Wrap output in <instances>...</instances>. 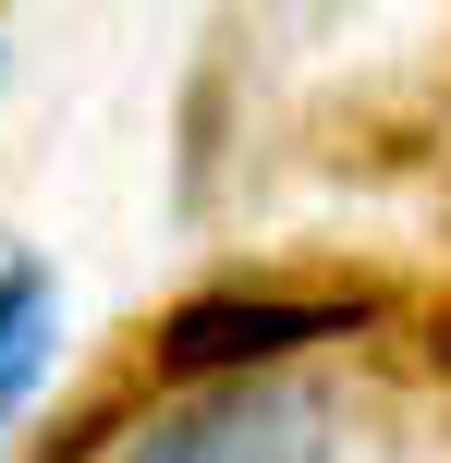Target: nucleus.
<instances>
[{"instance_id":"1","label":"nucleus","mask_w":451,"mask_h":463,"mask_svg":"<svg viewBox=\"0 0 451 463\" xmlns=\"http://www.w3.org/2000/svg\"><path fill=\"white\" fill-rule=\"evenodd\" d=\"M366 293H195L159 317V366L171 378H257L305 342H354Z\"/></svg>"},{"instance_id":"2","label":"nucleus","mask_w":451,"mask_h":463,"mask_svg":"<svg viewBox=\"0 0 451 463\" xmlns=\"http://www.w3.org/2000/svg\"><path fill=\"white\" fill-rule=\"evenodd\" d=\"M122 463H330V402L305 391H220V402H183V415H159Z\"/></svg>"},{"instance_id":"3","label":"nucleus","mask_w":451,"mask_h":463,"mask_svg":"<svg viewBox=\"0 0 451 463\" xmlns=\"http://www.w3.org/2000/svg\"><path fill=\"white\" fill-rule=\"evenodd\" d=\"M49 342H61V280H49L37 256H0V427L37 402Z\"/></svg>"}]
</instances>
